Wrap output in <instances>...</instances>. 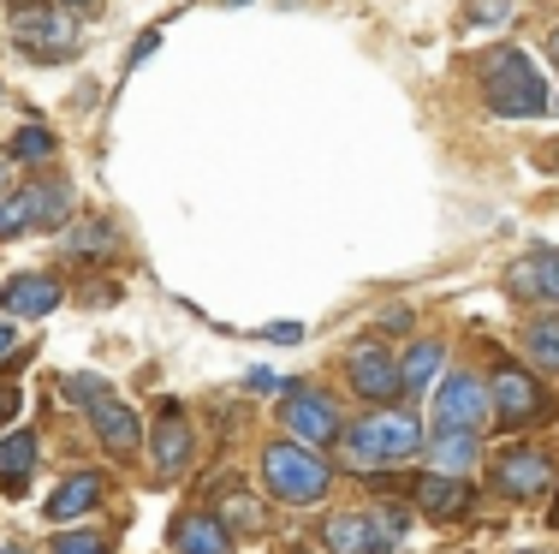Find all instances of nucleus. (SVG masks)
I'll return each mask as SVG.
<instances>
[{"mask_svg": "<svg viewBox=\"0 0 559 554\" xmlns=\"http://www.w3.org/2000/svg\"><path fill=\"white\" fill-rule=\"evenodd\" d=\"M48 150H55V131L48 126H24L19 138H12V155H19V162H43Z\"/></svg>", "mask_w": 559, "mask_h": 554, "instance_id": "obj_25", "label": "nucleus"}, {"mask_svg": "<svg viewBox=\"0 0 559 554\" xmlns=\"http://www.w3.org/2000/svg\"><path fill=\"white\" fill-rule=\"evenodd\" d=\"M12 352H19V334H12V322H7V316H0V364H7Z\"/></svg>", "mask_w": 559, "mask_h": 554, "instance_id": "obj_28", "label": "nucleus"}, {"mask_svg": "<svg viewBox=\"0 0 559 554\" xmlns=\"http://www.w3.org/2000/svg\"><path fill=\"white\" fill-rule=\"evenodd\" d=\"M345 369H352V388L364 393V400H393L399 393V364L381 352V340H364Z\"/></svg>", "mask_w": 559, "mask_h": 554, "instance_id": "obj_11", "label": "nucleus"}, {"mask_svg": "<svg viewBox=\"0 0 559 554\" xmlns=\"http://www.w3.org/2000/svg\"><path fill=\"white\" fill-rule=\"evenodd\" d=\"M280 388H286L280 417H286V429L298 435V441H334V435H340V412L322 400V393H310L304 381H280Z\"/></svg>", "mask_w": 559, "mask_h": 554, "instance_id": "obj_7", "label": "nucleus"}, {"mask_svg": "<svg viewBox=\"0 0 559 554\" xmlns=\"http://www.w3.org/2000/svg\"><path fill=\"white\" fill-rule=\"evenodd\" d=\"M233 7H245V0H233Z\"/></svg>", "mask_w": 559, "mask_h": 554, "instance_id": "obj_34", "label": "nucleus"}, {"mask_svg": "<svg viewBox=\"0 0 559 554\" xmlns=\"http://www.w3.org/2000/svg\"><path fill=\"white\" fill-rule=\"evenodd\" d=\"M72 215V191L66 185H31V191L0 197V239H19L31 227H60Z\"/></svg>", "mask_w": 559, "mask_h": 554, "instance_id": "obj_5", "label": "nucleus"}, {"mask_svg": "<svg viewBox=\"0 0 559 554\" xmlns=\"http://www.w3.org/2000/svg\"><path fill=\"white\" fill-rule=\"evenodd\" d=\"M506 286L518 298H542V305H559V250L554 245H536L530 257H518L506 269Z\"/></svg>", "mask_w": 559, "mask_h": 554, "instance_id": "obj_10", "label": "nucleus"}, {"mask_svg": "<svg viewBox=\"0 0 559 554\" xmlns=\"http://www.w3.org/2000/svg\"><path fill=\"white\" fill-rule=\"evenodd\" d=\"M483 96L495 102L506 120H536L548 108V84H542L536 60L524 48H488L483 55Z\"/></svg>", "mask_w": 559, "mask_h": 554, "instance_id": "obj_1", "label": "nucleus"}, {"mask_svg": "<svg viewBox=\"0 0 559 554\" xmlns=\"http://www.w3.org/2000/svg\"><path fill=\"white\" fill-rule=\"evenodd\" d=\"M495 405H500L506 424H536V417L548 412L542 388L530 376H518V369H500V376H495Z\"/></svg>", "mask_w": 559, "mask_h": 554, "instance_id": "obj_12", "label": "nucleus"}, {"mask_svg": "<svg viewBox=\"0 0 559 554\" xmlns=\"http://www.w3.org/2000/svg\"><path fill=\"white\" fill-rule=\"evenodd\" d=\"M435 459H441L447 471H464L476 459V429H441V441H435Z\"/></svg>", "mask_w": 559, "mask_h": 554, "instance_id": "obj_22", "label": "nucleus"}, {"mask_svg": "<svg viewBox=\"0 0 559 554\" xmlns=\"http://www.w3.org/2000/svg\"><path fill=\"white\" fill-rule=\"evenodd\" d=\"M12 36H19V48H31L36 60H72L78 55V24L72 12H19V24H12Z\"/></svg>", "mask_w": 559, "mask_h": 554, "instance_id": "obj_6", "label": "nucleus"}, {"mask_svg": "<svg viewBox=\"0 0 559 554\" xmlns=\"http://www.w3.org/2000/svg\"><path fill=\"white\" fill-rule=\"evenodd\" d=\"M221 512H226V524H245V531H262V507L250 495H226L221 500Z\"/></svg>", "mask_w": 559, "mask_h": 554, "instance_id": "obj_26", "label": "nucleus"}, {"mask_svg": "<svg viewBox=\"0 0 559 554\" xmlns=\"http://www.w3.org/2000/svg\"><path fill=\"white\" fill-rule=\"evenodd\" d=\"M31 465H36V435H24V429L0 435V483H7L12 495L24 490V478H31Z\"/></svg>", "mask_w": 559, "mask_h": 554, "instance_id": "obj_17", "label": "nucleus"}, {"mask_svg": "<svg viewBox=\"0 0 559 554\" xmlns=\"http://www.w3.org/2000/svg\"><path fill=\"white\" fill-rule=\"evenodd\" d=\"M185 459H191V424H185V412L173 400H162V424H155V465H162V478H179Z\"/></svg>", "mask_w": 559, "mask_h": 554, "instance_id": "obj_13", "label": "nucleus"}, {"mask_svg": "<svg viewBox=\"0 0 559 554\" xmlns=\"http://www.w3.org/2000/svg\"><path fill=\"white\" fill-rule=\"evenodd\" d=\"M262 478H269V490L280 500H292V507H310V500H322V490H328V465L316 453H304V447H292V441H274L269 453H262Z\"/></svg>", "mask_w": 559, "mask_h": 554, "instance_id": "obj_2", "label": "nucleus"}, {"mask_svg": "<svg viewBox=\"0 0 559 554\" xmlns=\"http://www.w3.org/2000/svg\"><path fill=\"white\" fill-rule=\"evenodd\" d=\"M488 417V388L476 376H447L435 393V429H476Z\"/></svg>", "mask_w": 559, "mask_h": 554, "instance_id": "obj_8", "label": "nucleus"}, {"mask_svg": "<svg viewBox=\"0 0 559 554\" xmlns=\"http://www.w3.org/2000/svg\"><path fill=\"white\" fill-rule=\"evenodd\" d=\"M0 554H24V549H0Z\"/></svg>", "mask_w": 559, "mask_h": 554, "instance_id": "obj_33", "label": "nucleus"}, {"mask_svg": "<svg viewBox=\"0 0 559 554\" xmlns=\"http://www.w3.org/2000/svg\"><path fill=\"white\" fill-rule=\"evenodd\" d=\"M0 185H7V162H0Z\"/></svg>", "mask_w": 559, "mask_h": 554, "instance_id": "obj_32", "label": "nucleus"}, {"mask_svg": "<svg viewBox=\"0 0 559 554\" xmlns=\"http://www.w3.org/2000/svg\"><path fill=\"white\" fill-rule=\"evenodd\" d=\"M554 60H559V31H554Z\"/></svg>", "mask_w": 559, "mask_h": 554, "instance_id": "obj_30", "label": "nucleus"}, {"mask_svg": "<svg viewBox=\"0 0 559 554\" xmlns=\"http://www.w3.org/2000/svg\"><path fill=\"white\" fill-rule=\"evenodd\" d=\"M96 495H102V478L96 471H78V478H66L55 495H48V519H78V512H90L96 507Z\"/></svg>", "mask_w": 559, "mask_h": 554, "instance_id": "obj_15", "label": "nucleus"}, {"mask_svg": "<svg viewBox=\"0 0 559 554\" xmlns=\"http://www.w3.org/2000/svg\"><path fill=\"white\" fill-rule=\"evenodd\" d=\"M417 500H423V512H459L464 500H471V490H464V483H452V478H429L417 490Z\"/></svg>", "mask_w": 559, "mask_h": 554, "instance_id": "obj_21", "label": "nucleus"}, {"mask_svg": "<svg viewBox=\"0 0 559 554\" xmlns=\"http://www.w3.org/2000/svg\"><path fill=\"white\" fill-rule=\"evenodd\" d=\"M399 537H405V512H393V507L369 512V554H393Z\"/></svg>", "mask_w": 559, "mask_h": 554, "instance_id": "obj_23", "label": "nucleus"}, {"mask_svg": "<svg viewBox=\"0 0 559 554\" xmlns=\"http://www.w3.org/2000/svg\"><path fill=\"white\" fill-rule=\"evenodd\" d=\"M554 519H559V512H554Z\"/></svg>", "mask_w": 559, "mask_h": 554, "instance_id": "obj_36", "label": "nucleus"}, {"mask_svg": "<svg viewBox=\"0 0 559 554\" xmlns=\"http://www.w3.org/2000/svg\"><path fill=\"white\" fill-rule=\"evenodd\" d=\"M55 554H114V537L108 531H66V537H55Z\"/></svg>", "mask_w": 559, "mask_h": 554, "instance_id": "obj_24", "label": "nucleus"}, {"mask_svg": "<svg viewBox=\"0 0 559 554\" xmlns=\"http://www.w3.org/2000/svg\"><path fill=\"white\" fill-rule=\"evenodd\" d=\"M66 7H90V0H66Z\"/></svg>", "mask_w": 559, "mask_h": 554, "instance_id": "obj_31", "label": "nucleus"}, {"mask_svg": "<svg viewBox=\"0 0 559 554\" xmlns=\"http://www.w3.org/2000/svg\"><path fill=\"white\" fill-rule=\"evenodd\" d=\"M441 358H447V352L435 346V340H417V346L405 352V364H399V388H417L423 393L435 376H441Z\"/></svg>", "mask_w": 559, "mask_h": 554, "instance_id": "obj_19", "label": "nucleus"}, {"mask_svg": "<svg viewBox=\"0 0 559 554\" xmlns=\"http://www.w3.org/2000/svg\"><path fill=\"white\" fill-rule=\"evenodd\" d=\"M500 12H506V0H483V7H476V19H483V24H495Z\"/></svg>", "mask_w": 559, "mask_h": 554, "instance_id": "obj_29", "label": "nucleus"}, {"mask_svg": "<svg viewBox=\"0 0 559 554\" xmlns=\"http://www.w3.org/2000/svg\"><path fill=\"white\" fill-rule=\"evenodd\" d=\"M66 393H72L78 405H90V424H96V435L114 447V453H131V447L143 441L138 412L114 400V393H108V381H96V376H66Z\"/></svg>", "mask_w": 559, "mask_h": 554, "instance_id": "obj_4", "label": "nucleus"}, {"mask_svg": "<svg viewBox=\"0 0 559 554\" xmlns=\"http://www.w3.org/2000/svg\"><path fill=\"white\" fill-rule=\"evenodd\" d=\"M173 549H179V554H233L226 531L215 519H203V512H191V519L173 524Z\"/></svg>", "mask_w": 559, "mask_h": 554, "instance_id": "obj_16", "label": "nucleus"}, {"mask_svg": "<svg viewBox=\"0 0 559 554\" xmlns=\"http://www.w3.org/2000/svg\"><path fill=\"white\" fill-rule=\"evenodd\" d=\"M524 352L542 369H554V376H559V316H542V322L524 328Z\"/></svg>", "mask_w": 559, "mask_h": 554, "instance_id": "obj_20", "label": "nucleus"}, {"mask_svg": "<svg viewBox=\"0 0 559 554\" xmlns=\"http://www.w3.org/2000/svg\"><path fill=\"white\" fill-rule=\"evenodd\" d=\"M417 447H423V429L399 412H376L345 435V453H352L357 465H393V459H411Z\"/></svg>", "mask_w": 559, "mask_h": 554, "instance_id": "obj_3", "label": "nucleus"}, {"mask_svg": "<svg viewBox=\"0 0 559 554\" xmlns=\"http://www.w3.org/2000/svg\"><path fill=\"white\" fill-rule=\"evenodd\" d=\"M495 483L506 495L530 500V495H542L554 483V465H548V453H536V447H506V453L495 459Z\"/></svg>", "mask_w": 559, "mask_h": 554, "instance_id": "obj_9", "label": "nucleus"}, {"mask_svg": "<svg viewBox=\"0 0 559 554\" xmlns=\"http://www.w3.org/2000/svg\"><path fill=\"white\" fill-rule=\"evenodd\" d=\"M322 549L328 554H369V519H357V512L328 519L322 524Z\"/></svg>", "mask_w": 559, "mask_h": 554, "instance_id": "obj_18", "label": "nucleus"}, {"mask_svg": "<svg viewBox=\"0 0 559 554\" xmlns=\"http://www.w3.org/2000/svg\"><path fill=\"white\" fill-rule=\"evenodd\" d=\"M24 405V393L19 388H0V424H12V412Z\"/></svg>", "mask_w": 559, "mask_h": 554, "instance_id": "obj_27", "label": "nucleus"}, {"mask_svg": "<svg viewBox=\"0 0 559 554\" xmlns=\"http://www.w3.org/2000/svg\"><path fill=\"white\" fill-rule=\"evenodd\" d=\"M530 554H542V549H530Z\"/></svg>", "mask_w": 559, "mask_h": 554, "instance_id": "obj_35", "label": "nucleus"}, {"mask_svg": "<svg viewBox=\"0 0 559 554\" xmlns=\"http://www.w3.org/2000/svg\"><path fill=\"white\" fill-rule=\"evenodd\" d=\"M60 305V286L48 274H12L7 293H0V310L7 316H48Z\"/></svg>", "mask_w": 559, "mask_h": 554, "instance_id": "obj_14", "label": "nucleus"}]
</instances>
